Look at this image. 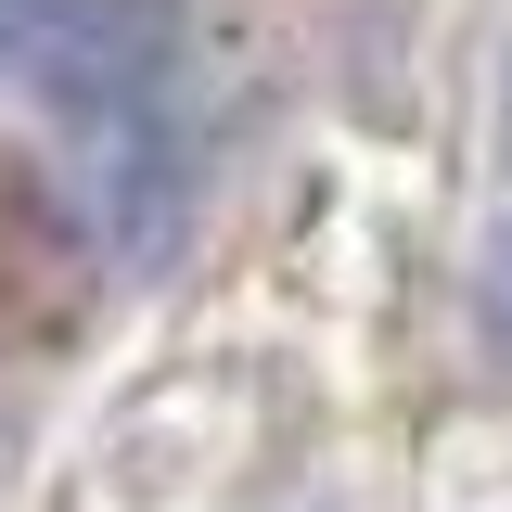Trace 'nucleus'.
Masks as SVG:
<instances>
[{
	"label": "nucleus",
	"instance_id": "f03ea898",
	"mask_svg": "<svg viewBox=\"0 0 512 512\" xmlns=\"http://www.w3.org/2000/svg\"><path fill=\"white\" fill-rule=\"evenodd\" d=\"M487 320H500V346H512V244H500V282H487Z\"/></svg>",
	"mask_w": 512,
	"mask_h": 512
},
{
	"label": "nucleus",
	"instance_id": "f257e3e1",
	"mask_svg": "<svg viewBox=\"0 0 512 512\" xmlns=\"http://www.w3.org/2000/svg\"><path fill=\"white\" fill-rule=\"evenodd\" d=\"M167 77H180V26L154 0H0V90L90 154V218L128 256H154L180 218Z\"/></svg>",
	"mask_w": 512,
	"mask_h": 512
}]
</instances>
